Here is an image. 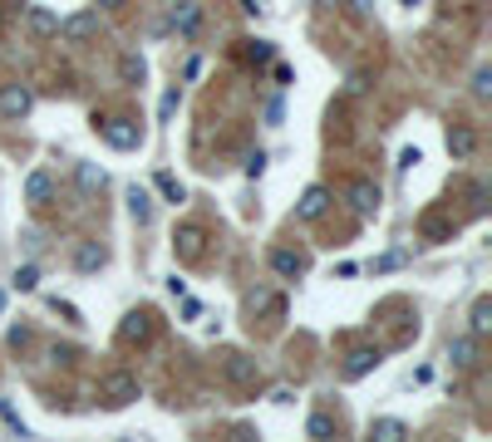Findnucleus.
I'll list each match as a JSON object with an SVG mask.
<instances>
[{
  "instance_id": "obj_25",
  "label": "nucleus",
  "mask_w": 492,
  "mask_h": 442,
  "mask_svg": "<svg viewBox=\"0 0 492 442\" xmlns=\"http://www.w3.org/2000/svg\"><path fill=\"white\" fill-rule=\"evenodd\" d=\"M306 437H335V417L330 413H310L306 417Z\"/></svg>"
},
{
  "instance_id": "obj_10",
  "label": "nucleus",
  "mask_w": 492,
  "mask_h": 442,
  "mask_svg": "<svg viewBox=\"0 0 492 442\" xmlns=\"http://www.w3.org/2000/svg\"><path fill=\"white\" fill-rule=\"evenodd\" d=\"M477 334H458V339H448V359H453V368H477L483 364V349H477Z\"/></svg>"
},
{
  "instance_id": "obj_14",
  "label": "nucleus",
  "mask_w": 492,
  "mask_h": 442,
  "mask_svg": "<svg viewBox=\"0 0 492 442\" xmlns=\"http://www.w3.org/2000/svg\"><path fill=\"white\" fill-rule=\"evenodd\" d=\"M109 266V250H104L99 241H79L75 246V270L79 276H94V270H104Z\"/></svg>"
},
{
  "instance_id": "obj_41",
  "label": "nucleus",
  "mask_w": 492,
  "mask_h": 442,
  "mask_svg": "<svg viewBox=\"0 0 492 442\" xmlns=\"http://www.w3.org/2000/svg\"><path fill=\"white\" fill-rule=\"evenodd\" d=\"M0 315H5V290H0Z\"/></svg>"
},
{
  "instance_id": "obj_1",
  "label": "nucleus",
  "mask_w": 492,
  "mask_h": 442,
  "mask_svg": "<svg viewBox=\"0 0 492 442\" xmlns=\"http://www.w3.org/2000/svg\"><path fill=\"white\" fill-rule=\"evenodd\" d=\"M99 398H104V408H109V413L128 408V403H138L143 398L138 374H128V368H109V374H104V384H99Z\"/></svg>"
},
{
  "instance_id": "obj_33",
  "label": "nucleus",
  "mask_w": 492,
  "mask_h": 442,
  "mask_svg": "<svg viewBox=\"0 0 492 442\" xmlns=\"http://www.w3.org/2000/svg\"><path fill=\"white\" fill-rule=\"evenodd\" d=\"M50 305H55V309H59V315H65V319H69V325H84V319H79V309H75V305H69V300H59V295H55V300H50Z\"/></svg>"
},
{
  "instance_id": "obj_30",
  "label": "nucleus",
  "mask_w": 492,
  "mask_h": 442,
  "mask_svg": "<svg viewBox=\"0 0 492 442\" xmlns=\"http://www.w3.org/2000/svg\"><path fill=\"white\" fill-rule=\"evenodd\" d=\"M424 236H428V241H438V236H448V221H443V217H424Z\"/></svg>"
},
{
  "instance_id": "obj_24",
  "label": "nucleus",
  "mask_w": 492,
  "mask_h": 442,
  "mask_svg": "<svg viewBox=\"0 0 492 442\" xmlns=\"http://www.w3.org/2000/svg\"><path fill=\"white\" fill-rule=\"evenodd\" d=\"M242 59L261 69V64H271V59H276V44H271V40H246V44H242Z\"/></svg>"
},
{
  "instance_id": "obj_5",
  "label": "nucleus",
  "mask_w": 492,
  "mask_h": 442,
  "mask_svg": "<svg viewBox=\"0 0 492 442\" xmlns=\"http://www.w3.org/2000/svg\"><path fill=\"white\" fill-rule=\"evenodd\" d=\"M153 329H158V315H153V309H128V315L118 319V344H148Z\"/></svg>"
},
{
  "instance_id": "obj_39",
  "label": "nucleus",
  "mask_w": 492,
  "mask_h": 442,
  "mask_svg": "<svg viewBox=\"0 0 492 442\" xmlns=\"http://www.w3.org/2000/svg\"><path fill=\"white\" fill-rule=\"evenodd\" d=\"M0 34H5V5H0Z\"/></svg>"
},
{
  "instance_id": "obj_17",
  "label": "nucleus",
  "mask_w": 492,
  "mask_h": 442,
  "mask_svg": "<svg viewBox=\"0 0 492 442\" xmlns=\"http://www.w3.org/2000/svg\"><path fill=\"white\" fill-rule=\"evenodd\" d=\"M448 152H453V158H473V152H477V133H473V128H467V123H453L448 128Z\"/></svg>"
},
{
  "instance_id": "obj_11",
  "label": "nucleus",
  "mask_w": 492,
  "mask_h": 442,
  "mask_svg": "<svg viewBox=\"0 0 492 442\" xmlns=\"http://www.w3.org/2000/svg\"><path fill=\"white\" fill-rule=\"evenodd\" d=\"M326 211H330V192H326L320 182H316V187H306L301 201H296V217H301V221H320Z\"/></svg>"
},
{
  "instance_id": "obj_37",
  "label": "nucleus",
  "mask_w": 492,
  "mask_h": 442,
  "mask_svg": "<svg viewBox=\"0 0 492 442\" xmlns=\"http://www.w3.org/2000/svg\"><path fill=\"white\" fill-rule=\"evenodd\" d=\"M281 118H286V109H281V99H271V103H266V123H281Z\"/></svg>"
},
{
  "instance_id": "obj_19",
  "label": "nucleus",
  "mask_w": 492,
  "mask_h": 442,
  "mask_svg": "<svg viewBox=\"0 0 492 442\" xmlns=\"http://www.w3.org/2000/svg\"><path fill=\"white\" fill-rule=\"evenodd\" d=\"M75 182H79V192H104L109 172H104L99 162H75Z\"/></svg>"
},
{
  "instance_id": "obj_32",
  "label": "nucleus",
  "mask_w": 492,
  "mask_h": 442,
  "mask_svg": "<svg viewBox=\"0 0 492 442\" xmlns=\"http://www.w3.org/2000/svg\"><path fill=\"white\" fill-rule=\"evenodd\" d=\"M177 99H183V93H177V89H167V93H163V109H158V113H163V123H167V118H173V113H177Z\"/></svg>"
},
{
  "instance_id": "obj_23",
  "label": "nucleus",
  "mask_w": 492,
  "mask_h": 442,
  "mask_svg": "<svg viewBox=\"0 0 492 442\" xmlns=\"http://www.w3.org/2000/svg\"><path fill=\"white\" fill-rule=\"evenodd\" d=\"M118 79L138 89V83L148 79V64H143V54H124V59H118Z\"/></svg>"
},
{
  "instance_id": "obj_7",
  "label": "nucleus",
  "mask_w": 492,
  "mask_h": 442,
  "mask_svg": "<svg viewBox=\"0 0 492 442\" xmlns=\"http://www.w3.org/2000/svg\"><path fill=\"white\" fill-rule=\"evenodd\" d=\"M345 197H350V207H355V217H359V221L379 217V187H375V182H365V177H355V182L345 187Z\"/></svg>"
},
{
  "instance_id": "obj_27",
  "label": "nucleus",
  "mask_w": 492,
  "mask_h": 442,
  "mask_svg": "<svg viewBox=\"0 0 492 442\" xmlns=\"http://www.w3.org/2000/svg\"><path fill=\"white\" fill-rule=\"evenodd\" d=\"M10 285H15L20 295L40 290V266H20V270H15V280H10Z\"/></svg>"
},
{
  "instance_id": "obj_2",
  "label": "nucleus",
  "mask_w": 492,
  "mask_h": 442,
  "mask_svg": "<svg viewBox=\"0 0 492 442\" xmlns=\"http://www.w3.org/2000/svg\"><path fill=\"white\" fill-rule=\"evenodd\" d=\"M173 250H177V260H183V266H197V260L207 256V226L183 221V226L173 231Z\"/></svg>"
},
{
  "instance_id": "obj_31",
  "label": "nucleus",
  "mask_w": 492,
  "mask_h": 442,
  "mask_svg": "<svg viewBox=\"0 0 492 442\" xmlns=\"http://www.w3.org/2000/svg\"><path fill=\"white\" fill-rule=\"evenodd\" d=\"M261 172H266V152H251V158H246V177L256 182Z\"/></svg>"
},
{
  "instance_id": "obj_34",
  "label": "nucleus",
  "mask_w": 492,
  "mask_h": 442,
  "mask_svg": "<svg viewBox=\"0 0 492 442\" xmlns=\"http://www.w3.org/2000/svg\"><path fill=\"white\" fill-rule=\"evenodd\" d=\"M399 260H404V256H399V250H394V256H379V260H375V266H369V270H375V276H384V270H394V266H399Z\"/></svg>"
},
{
  "instance_id": "obj_38",
  "label": "nucleus",
  "mask_w": 492,
  "mask_h": 442,
  "mask_svg": "<svg viewBox=\"0 0 492 442\" xmlns=\"http://www.w3.org/2000/svg\"><path fill=\"white\" fill-rule=\"evenodd\" d=\"M99 5H104V10H124L128 0H99Z\"/></svg>"
},
{
  "instance_id": "obj_3",
  "label": "nucleus",
  "mask_w": 492,
  "mask_h": 442,
  "mask_svg": "<svg viewBox=\"0 0 492 442\" xmlns=\"http://www.w3.org/2000/svg\"><path fill=\"white\" fill-rule=\"evenodd\" d=\"M99 133H104V142H109L114 152H134L138 142H143L138 118H104V123H99Z\"/></svg>"
},
{
  "instance_id": "obj_18",
  "label": "nucleus",
  "mask_w": 492,
  "mask_h": 442,
  "mask_svg": "<svg viewBox=\"0 0 492 442\" xmlns=\"http://www.w3.org/2000/svg\"><path fill=\"white\" fill-rule=\"evenodd\" d=\"M467 334H477V339H487V334H492V295H477V300H473V315H467Z\"/></svg>"
},
{
  "instance_id": "obj_22",
  "label": "nucleus",
  "mask_w": 492,
  "mask_h": 442,
  "mask_svg": "<svg viewBox=\"0 0 492 442\" xmlns=\"http://www.w3.org/2000/svg\"><path fill=\"white\" fill-rule=\"evenodd\" d=\"M246 309H251V315H281V295H271V290H251L246 295Z\"/></svg>"
},
{
  "instance_id": "obj_20",
  "label": "nucleus",
  "mask_w": 492,
  "mask_h": 442,
  "mask_svg": "<svg viewBox=\"0 0 492 442\" xmlns=\"http://www.w3.org/2000/svg\"><path fill=\"white\" fill-rule=\"evenodd\" d=\"M128 217H134L138 226H153V197L148 192H143V187L134 182V187H128Z\"/></svg>"
},
{
  "instance_id": "obj_12",
  "label": "nucleus",
  "mask_w": 492,
  "mask_h": 442,
  "mask_svg": "<svg viewBox=\"0 0 492 442\" xmlns=\"http://www.w3.org/2000/svg\"><path fill=\"white\" fill-rule=\"evenodd\" d=\"M266 260H271V270H276L281 280H296V276H306V256H301V250H291V246H276Z\"/></svg>"
},
{
  "instance_id": "obj_9",
  "label": "nucleus",
  "mask_w": 492,
  "mask_h": 442,
  "mask_svg": "<svg viewBox=\"0 0 492 442\" xmlns=\"http://www.w3.org/2000/svg\"><path fill=\"white\" fill-rule=\"evenodd\" d=\"M379 364H384V354H379V349H369V344H359V349H350V354H345V378L355 384V378L375 374Z\"/></svg>"
},
{
  "instance_id": "obj_6",
  "label": "nucleus",
  "mask_w": 492,
  "mask_h": 442,
  "mask_svg": "<svg viewBox=\"0 0 492 442\" xmlns=\"http://www.w3.org/2000/svg\"><path fill=\"white\" fill-rule=\"evenodd\" d=\"M30 109H35V89H30V83H5V89H0V118L15 123V118H25Z\"/></svg>"
},
{
  "instance_id": "obj_28",
  "label": "nucleus",
  "mask_w": 492,
  "mask_h": 442,
  "mask_svg": "<svg viewBox=\"0 0 492 442\" xmlns=\"http://www.w3.org/2000/svg\"><path fill=\"white\" fill-rule=\"evenodd\" d=\"M0 423H5V427H10V433H15V437H30V427H25V417H20L15 408H10V403H5V398H0Z\"/></svg>"
},
{
  "instance_id": "obj_26",
  "label": "nucleus",
  "mask_w": 492,
  "mask_h": 442,
  "mask_svg": "<svg viewBox=\"0 0 492 442\" xmlns=\"http://www.w3.org/2000/svg\"><path fill=\"white\" fill-rule=\"evenodd\" d=\"M158 192H163L167 201H173V207H177V201H187V187H183V182H177V177H173V172H158Z\"/></svg>"
},
{
  "instance_id": "obj_21",
  "label": "nucleus",
  "mask_w": 492,
  "mask_h": 442,
  "mask_svg": "<svg viewBox=\"0 0 492 442\" xmlns=\"http://www.w3.org/2000/svg\"><path fill=\"white\" fill-rule=\"evenodd\" d=\"M369 433H375V442H404L409 437V423H399V417H375Z\"/></svg>"
},
{
  "instance_id": "obj_13",
  "label": "nucleus",
  "mask_w": 492,
  "mask_h": 442,
  "mask_svg": "<svg viewBox=\"0 0 492 442\" xmlns=\"http://www.w3.org/2000/svg\"><path fill=\"white\" fill-rule=\"evenodd\" d=\"M25 201L30 207H50L55 201V177L45 172V167H35V172L25 177Z\"/></svg>"
},
{
  "instance_id": "obj_35",
  "label": "nucleus",
  "mask_w": 492,
  "mask_h": 442,
  "mask_svg": "<svg viewBox=\"0 0 492 442\" xmlns=\"http://www.w3.org/2000/svg\"><path fill=\"white\" fill-rule=\"evenodd\" d=\"M418 162H424V152H418V148H404V152H399V167H404V172H409V167H418Z\"/></svg>"
},
{
  "instance_id": "obj_8",
  "label": "nucleus",
  "mask_w": 492,
  "mask_h": 442,
  "mask_svg": "<svg viewBox=\"0 0 492 442\" xmlns=\"http://www.w3.org/2000/svg\"><path fill=\"white\" fill-rule=\"evenodd\" d=\"M94 34H99V10H79V15L59 20V40H69V44H84Z\"/></svg>"
},
{
  "instance_id": "obj_29",
  "label": "nucleus",
  "mask_w": 492,
  "mask_h": 442,
  "mask_svg": "<svg viewBox=\"0 0 492 442\" xmlns=\"http://www.w3.org/2000/svg\"><path fill=\"white\" fill-rule=\"evenodd\" d=\"M473 99H477V103H487V99H492V69H487V64L473 74Z\"/></svg>"
},
{
  "instance_id": "obj_40",
  "label": "nucleus",
  "mask_w": 492,
  "mask_h": 442,
  "mask_svg": "<svg viewBox=\"0 0 492 442\" xmlns=\"http://www.w3.org/2000/svg\"><path fill=\"white\" fill-rule=\"evenodd\" d=\"M399 5H409V10H414V5H424V0H399Z\"/></svg>"
},
{
  "instance_id": "obj_36",
  "label": "nucleus",
  "mask_w": 492,
  "mask_h": 442,
  "mask_svg": "<svg viewBox=\"0 0 492 442\" xmlns=\"http://www.w3.org/2000/svg\"><path fill=\"white\" fill-rule=\"evenodd\" d=\"M10 344H15V349H25V344H30V329L15 325V329H10Z\"/></svg>"
},
{
  "instance_id": "obj_15",
  "label": "nucleus",
  "mask_w": 492,
  "mask_h": 442,
  "mask_svg": "<svg viewBox=\"0 0 492 442\" xmlns=\"http://www.w3.org/2000/svg\"><path fill=\"white\" fill-rule=\"evenodd\" d=\"M173 30L183 34V40H192V34L202 30V5H197V0H183V5H173Z\"/></svg>"
},
{
  "instance_id": "obj_16",
  "label": "nucleus",
  "mask_w": 492,
  "mask_h": 442,
  "mask_svg": "<svg viewBox=\"0 0 492 442\" xmlns=\"http://www.w3.org/2000/svg\"><path fill=\"white\" fill-rule=\"evenodd\" d=\"M25 25H30L35 40H55V34H59V15H55V10H45V5H30Z\"/></svg>"
},
{
  "instance_id": "obj_4",
  "label": "nucleus",
  "mask_w": 492,
  "mask_h": 442,
  "mask_svg": "<svg viewBox=\"0 0 492 442\" xmlns=\"http://www.w3.org/2000/svg\"><path fill=\"white\" fill-rule=\"evenodd\" d=\"M222 374H226V384H236V388H256L261 384V364L251 359V354H242V349L222 354Z\"/></svg>"
}]
</instances>
